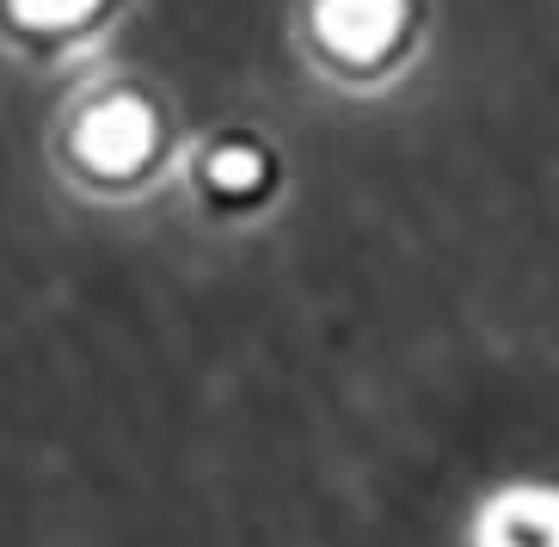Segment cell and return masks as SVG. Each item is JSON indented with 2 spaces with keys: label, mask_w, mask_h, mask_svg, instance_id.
<instances>
[{
  "label": "cell",
  "mask_w": 559,
  "mask_h": 547,
  "mask_svg": "<svg viewBox=\"0 0 559 547\" xmlns=\"http://www.w3.org/2000/svg\"><path fill=\"white\" fill-rule=\"evenodd\" d=\"M7 13L19 25H32V32H68L86 13H99V0H7Z\"/></svg>",
  "instance_id": "5"
},
{
  "label": "cell",
  "mask_w": 559,
  "mask_h": 547,
  "mask_svg": "<svg viewBox=\"0 0 559 547\" xmlns=\"http://www.w3.org/2000/svg\"><path fill=\"white\" fill-rule=\"evenodd\" d=\"M474 547H559V486H510L474 523Z\"/></svg>",
  "instance_id": "3"
},
{
  "label": "cell",
  "mask_w": 559,
  "mask_h": 547,
  "mask_svg": "<svg viewBox=\"0 0 559 547\" xmlns=\"http://www.w3.org/2000/svg\"><path fill=\"white\" fill-rule=\"evenodd\" d=\"M313 32L338 62H381L406 32V0H320Z\"/></svg>",
  "instance_id": "2"
},
{
  "label": "cell",
  "mask_w": 559,
  "mask_h": 547,
  "mask_svg": "<svg viewBox=\"0 0 559 547\" xmlns=\"http://www.w3.org/2000/svg\"><path fill=\"white\" fill-rule=\"evenodd\" d=\"M203 179H210L215 191H228V198H247V191H259V179H264V154L247 148V142L215 148L210 160H203Z\"/></svg>",
  "instance_id": "4"
},
{
  "label": "cell",
  "mask_w": 559,
  "mask_h": 547,
  "mask_svg": "<svg viewBox=\"0 0 559 547\" xmlns=\"http://www.w3.org/2000/svg\"><path fill=\"white\" fill-rule=\"evenodd\" d=\"M74 154L93 173H105V179H123V173H135L154 154V111L142 99H130V93L99 99L74 123Z\"/></svg>",
  "instance_id": "1"
}]
</instances>
